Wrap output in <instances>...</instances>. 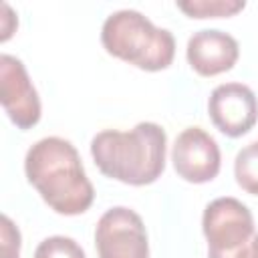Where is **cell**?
<instances>
[{"instance_id": "52a82bcc", "label": "cell", "mask_w": 258, "mask_h": 258, "mask_svg": "<svg viewBox=\"0 0 258 258\" xmlns=\"http://www.w3.org/2000/svg\"><path fill=\"white\" fill-rule=\"evenodd\" d=\"M171 161L175 173L189 183L212 181L220 171V147L202 127L183 129L173 143Z\"/></svg>"}, {"instance_id": "6da1fadb", "label": "cell", "mask_w": 258, "mask_h": 258, "mask_svg": "<svg viewBox=\"0 0 258 258\" xmlns=\"http://www.w3.org/2000/svg\"><path fill=\"white\" fill-rule=\"evenodd\" d=\"M24 173L44 204L56 214L79 216L95 200V189L85 173L79 151L62 137L36 141L26 151Z\"/></svg>"}, {"instance_id": "8992f818", "label": "cell", "mask_w": 258, "mask_h": 258, "mask_svg": "<svg viewBox=\"0 0 258 258\" xmlns=\"http://www.w3.org/2000/svg\"><path fill=\"white\" fill-rule=\"evenodd\" d=\"M0 101L18 129H30L40 121V99L20 58L0 56Z\"/></svg>"}, {"instance_id": "7c38bea8", "label": "cell", "mask_w": 258, "mask_h": 258, "mask_svg": "<svg viewBox=\"0 0 258 258\" xmlns=\"http://www.w3.org/2000/svg\"><path fill=\"white\" fill-rule=\"evenodd\" d=\"M34 258H87V256L77 240L69 236H50L36 246Z\"/></svg>"}, {"instance_id": "277c9868", "label": "cell", "mask_w": 258, "mask_h": 258, "mask_svg": "<svg viewBox=\"0 0 258 258\" xmlns=\"http://www.w3.org/2000/svg\"><path fill=\"white\" fill-rule=\"evenodd\" d=\"M99 258H149L147 230L141 216L125 206L107 210L95 228Z\"/></svg>"}, {"instance_id": "4fadbf2b", "label": "cell", "mask_w": 258, "mask_h": 258, "mask_svg": "<svg viewBox=\"0 0 258 258\" xmlns=\"http://www.w3.org/2000/svg\"><path fill=\"white\" fill-rule=\"evenodd\" d=\"M0 258H18L20 254V232L8 216L0 218Z\"/></svg>"}, {"instance_id": "5bb4252c", "label": "cell", "mask_w": 258, "mask_h": 258, "mask_svg": "<svg viewBox=\"0 0 258 258\" xmlns=\"http://www.w3.org/2000/svg\"><path fill=\"white\" fill-rule=\"evenodd\" d=\"M16 24H18V22H16V16H14L12 8H10L8 4H2V34H0V40H2V42H6V40L12 36Z\"/></svg>"}, {"instance_id": "9a60e30c", "label": "cell", "mask_w": 258, "mask_h": 258, "mask_svg": "<svg viewBox=\"0 0 258 258\" xmlns=\"http://www.w3.org/2000/svg\"><path fill=\"white\" fill-rule=\"evenodd\" d=\"M208 258H252V250H250V244H244L230 252H210L208 250Z\"/></svg>"}, {"instance_id": "8fae6325", "label": "cell", "mask_w": 258, "mask_h": 258, "mask_svg": "<svg viewBox=\"0 0 258 258\" xmlns=\"http://www.w3.org/2000/svg\"><path fill=\"white\" fill-rule=\"evenodd\" d=\"M234 175L246 194L258 196V141H252L238 151L234 159Z\"/></svg>"}, {"instance_id": "ba28073f", "label": "cell", "mask_w": 258, "mask_h": 258, "mask_svg": "<svg viewBox=\"0 0 258 258\" xmlns=\"http://www.w3.org/2000/svg\"><path fill=\"white\" fill-rule=\"evenodd\" d=\"M212 123L228 137L246 135L258 121V99L248 85H218L208 99Z\"/></svg>"}, {"instance_id": "30bf717a", "label": "cell", "mask_w": 258, "mask_h": 258, "mask_svg": "<svg viewBox=\"0 0 258 258\" xmlns=\"http://www.w3.org/2000/svg\"><path fill=\"white\" fill-rule=\"evenodd\" d=\"M177 8L189 18H222L234 16L246 8L244 0H179Z\"/></svg>"}, {"instance_id": "2e32d148", "label": "cell", "mask_w": 258, "mask_h": 258, "mask_svg": "<svg viewBox=\"0 0 258 258\" xmlns=\"http://www.w3.org/2000/svg\"><path fill=\"white\" fill-rule=\"evenodd\" d=\"M250 250H252V258H258V234L252 238V242H250Z\"/></svg>"}, {"instance_id": "3957f363", "label": "cell", "mask_w": 258, "mask_h": 258, "mask_svg": "<svg viewBox=\"0 0 258 258\" xmlns=\"http://www.w3.org/2000/svg\"><path fill=\"white\" fill-rule=\"evenodd\" d=\"M105 50L141 71L167 69L175 56V38L167 28L155 26L139 10H117L101 28Z\"/></svg>"}, {"instance_id": "7a4b0ae2", "label": "cell", "mask_w": 258, "mask_h": 258, "mask_svg": "<svg viewBox=\"0 0 258 258\" xmlns=\"http://www.w3.org/2000/svg\"><path fill=\"white\" fill-rule=\"evenodd\" d=\"M167 135L151 121L129 131L105 129L91 141V155L99 171L127 185H147L165 169Z\"/></svg>"}, {"instance_id": "5b68a950", "label": "cell", "mask_w": 258, "mask_h": 258, "mask_svg": "<svg viewBox=\"0 0 258 258\" xmlns=\"http://www.w3.org/2000/svg\"><path fill=\"white\" fill-rule=\"evenodd\" d=\"M202 230L210 252H230L252 242L254 218L240 200L216 198L204 210Z\"/></svg>"}, {"instance_id": "9c48e42d", "label": "cell", "mask_w": 258, "mask_h": 258, "mask_svg": "<svg viewBox=\"0 0 258 258\" xmlns=\"http://www.w3.org/2000/svg\"><path fill=\"white\" fill-rule=\"evenodd\" d=\"M185 56L198 75L216 77L236 64L240 46L232 34L218 28H204L189 36Z\"/></svg>"}]
</instances>
